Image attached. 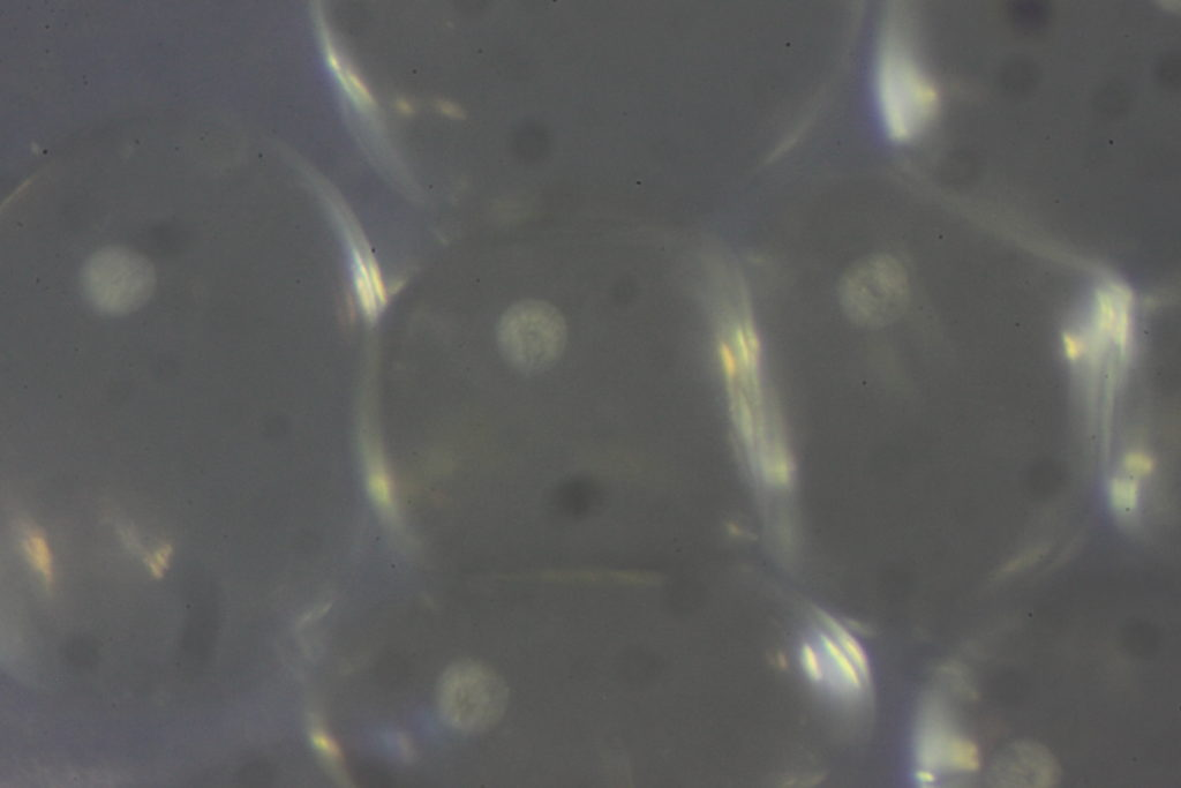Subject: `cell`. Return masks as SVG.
<instances>
[{
    "mask_svg": "<svg viewBox=\"0 0 1181 788\" xmlns=\"http://www.w3.org/2000/svg\"><path fill=\"white\" fill-rule=\"evenodd\" d=\"M400 107L402 108L403 111H406V112L411 111L410 104L406 103L405 101H400Z\"/></svg>",
    "mask_w": 1181,
    "mask_h": 788,
    "instance_id": "cell-12",
    "label": "cell"
},
{
    "mask_svg": "<svg viewBox=\"0 0 1181 788\" xmlns=\"http://www.w3.org/2000/svg\"><path fill=\"white\" fill-rule=\"evenodd\" d=\"M440 109L442 112H445V114L448 115L449 117H461L462 116L461 110L458 109L456 107V105H454L453 103H450L447 101H443L440 103Z\"/></svg>",
    "mask_w": 1181,
    "mask_h": 788,
    "instance_id": "cell-11",
    "label": "cell"
},
{
    "mask_svg": "<svg viewBox=\"0 0 1181 788\" xmlns=\"http://www.w3.org/2000/svg\"><path fill=\"white\" fill-rule=\"evenodd\" d=\"M365 472L368 493L376 509L390 523L398 521V508L393 479L381 449L372 441L366 442Z\"/></svg>",
    "mask_w": 1181,
    "mask_h": 788,
    "instance_id": "cell-5",
    "label": "cell"
},
{
    "mask_svg": "<svg viewBox=\"0 0 1181 788\" xmlns=\"http://www.w3.org/2000/svg\"><path fill=\"white\" fill-rule=\"evenodd\" d=\"M27 551L30 559H32L34 565L44 575L45 579H50L52 575L51 558L45 540L40 536L30 537L27 542Z\"/></svg>",
    "mask_w": 1181,
    "mask_h": 788,
    "instance_id": "cell-9",
    "label": "cell"
},
{
    "mask_svg": "<svg viewBox=\"0 0 1181 788\" xmlns=\"http://www.w3.org/2000/svg\"><path fill=\"white\" fill-rule=\"evenodd\" d=\"M823 619L826 627L830 629L832 639L838 643L841 650L852 660L857 671L862 675L863 680L868 682L870 675L869 663L861 645L837 621L829 617H823Z\"/></svg>",
    "mask_w": 1181,
    "mask_h": 788,
    "instance_id": "cell-7",
    "label": "cell"
},
{
    "mask_svg": "<svg viewBox=\"0 0 1181 788\" xmlns=\"http://www.w3.org/2000/svg\"><path fill=\"white\" fill-rule=\"evenodd\" d=\"M353 277H355L356 291L361 307L368 318L378 317L382 306L386 304V290L378 267L371 257H364L356 246H353Z\"/></svg>",
    "mask_w": 1181,
    "mask_h": 788,
    "instance_id": "cell-6",
    "label": "cell"
},
{
    "mask_svg": "<svg viewBox=\"0 0 1181 788\" xmlns=\"http://www.w3.org/2000/svg\"><path fill=\"white\" fill-rule=\"evenodd\" d=\"M509 689L490 667L464 662L443 675L439 705L443 719L464 732H483L500 722L508 707Z\"/></svg>",
    "mask_w": 1181,
    "mask_h": 788,
    "instance_id": "cell-3",
    "label": "cell"
},
{
    "mask_svg": "<svg viewBox=\"0 0 1181 788\" xmlns=\"http://www.w3.org/2000/svg\"><path fill=\"white\" fill-rule=\"evenodd\" d=\"M917 756L921 769L932 772L949 769L969 774L979 770L981 764L979 749L955 733L949 719L938 709L924 720Z\"/></svg>",
    "mask_w": 1181,
    "mask_h": 788,
    "instance_id": "cell-4",
    "label": "cell"
},
{
    "mask_svg": "<svg viewBox=\"0 0 1181 788\" xmlns=\"http://www.w3.org/2000/svg\"><path fill=\"white\" fill-rule=\"evenodd\" d=\"M876 93L885 130L894 141L919 137L936 115L937 89L917 63L895 17L886 26L880 44Z\"/></svg>",
    "mask_w": 1181,
    "mask_h": 788,
    "instance_id": "cell-1",
    "label": "cell"
},
{
    "mask_svg": "<svg viewBox=\"0 0 1181 788\" xmlns=\"http://www.w3.org/2000/svg\"><path fill=\"white\" fill-rule=\"evenodd\" d=\"M169 555L170 550L167 549V547H164L163 550L157 552L154 557L150 559V567H152L153 572L156 575L162 573L165 566H167Z\"/></svg>",
    "mask_w": 1181,
    "mask_h": 788,
    "instance_id": "cell-10",
    "label": "cell"
},
{
    "mask_svg": "<svg viewBox=\"0 0 1181 788\" xmlns=\"http://www.w3.org/2000/svg\"><path fill=\"white\" fill-rule=\"evenodd\" d=\"M310 739L317 753L329 764L337 767L342 761L340 746L336 740L321 725L312 726Z\"/></svg>",
    "mask_w": 1181,
    "mask_h": 788,
    "instance_id": "cell-8",
    "label": "cell"
},
{
    "mask_svg": "<svg viewBox=\"0 0 1181 788\" xmlns=\"http://www.w3.org/2000/svg\"><path fill=\"white\" fill-rule=\"evenodd\" d=\"M156 283L152 264L123 247H105L82 268L85 297L96 311L125 315L140 309L152 296Z\"/></svg>",
    "mask_w": 1181,
    "mask_h": 788,
    "instance_id": "cell-2",
    "label": "cell"
}]
</instances>
